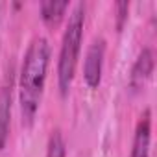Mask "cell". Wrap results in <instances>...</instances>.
<instances>
[{"mask_svg":"<svg viewBox=\"0 0 157 157\" xmlns=\"http://www.w3.org/2000/svg\"><path fill=\"white\" fill-rule=\"evenodd\" d=\"M50 65V43L44 35H35L24 54L19 76V105L22 126L30 128L35 122L41 107L43 91Z\"/></svg>","mask_w":157,"mask_h":157,"instance_id":"obj_1","label":"cell"},{"mask_svg":"<svg viewBox=\"0 0 157 157\" xmlns=\"http://www.w3.org/2000/svg\"><path fill=\"white\" fill-rule=\"evenodd\" d=\"M83 24H85V4L78 2L68 15V22L61 39V48L57 57V87L61 96H67L70 93L74 82L82 41H83Z\"/></svg>","mask_w":157,"mask_h":157,"instance_id":"obj_2","label":"cell"},{"mask_svg":"<svg viewBox=\"0 0 157 157\" xmlns=\"http://www.w3.org/2000/svg\"><path fill=\"white\" fill-rule=\"evenodd\" d=\"M105 48L107 43L105 39L94 37L87 48L85 54V61H83V80L87 83V87L91 89H98L102 83V72H104V61H105Z\"/></svg>","mask_w":157,"mask_h":157,"instance_id":"obj_3","label":"cell"},{"mask_svg":"<svg viewBox=\"0 0 157 157\" xmlns=\"http://www.w3.org/2000/svg\"><path fill=\"white\" fill-rule=\"evenodd\" d=\"M153 68H155V54L150 46L142 48L131 67V72H129V89L131 91H140L146 82L151 78L153 74Z\"/></svg>","mask_w":157,"mask_h":157,"instance_id":"obj_4","label":"cell"},{"mask_svg":"<svg viewBox=\"0 0 157 157\" xmlns=\"http://www.w3.org/2000/svg\"><path fill=\"white\" fill-rule=\"evenodd\" d=\"M11 98H13V70H10L0 87V150H4L10 137L11 124Z\"/></svg>","mask_w":157,"mask_h":157,"instance_id":"obj_5","label":"cell"},{"mask_svg":"<svg viewBox=\"0 0 157 157\" xmlns=\"http://www.w3.org/2000/svg\"><path fill=\"white\" fill-rule=\"evenodd\" d=\"M150 142H151V111L144 109L135 126L129 157H150Z\"/></svg>","mask_w":157,"mask_h":157,"instance_id":"obj_6","label":"cell"},{"mask_svg":"<svg viewBox=\"0 0 157 157\" xmlns=\"http://www.w3.org/2000/svg\"><path fill=\"white\" fill-rule=\"evenodd\" d=\"M39 10H41V19L46 24L54 26L65 17V13L68 10V2L67 0H63V2H57V0H46V2H41Z\"/></svg>","mask_w":157,"mask_h":157,"instance_id":"obj_7","label":"cell"},{"mask_svg":"<svg viewBox=\"0 0 157 157\" xmlns=\"http://www.w3.org/2000/svg\"><path fill=\"white\" fill-rule=\"evenodd\" d=\"M44 157H67V142H65L61 129H54L50 133Z\"/></svg>","mask_w":157,"mask_h":157,"instance_id":"obj_8","label":"cell"},{"mask_svg":"<svg viewBox=\"0 0 157 157\" xmlns=\"http://www.w3.org/2000/svg\"><path fill=\"white\" fill-rule=\"evenodd\" d=\"M115 11H117V28H118V30H122L124 22L128 21L129 2H117V4H115Z\"/></svg>","mask_w":157,"mask_h":157,"instance_id":"obj_9","label":"cell"}]
</instances>
